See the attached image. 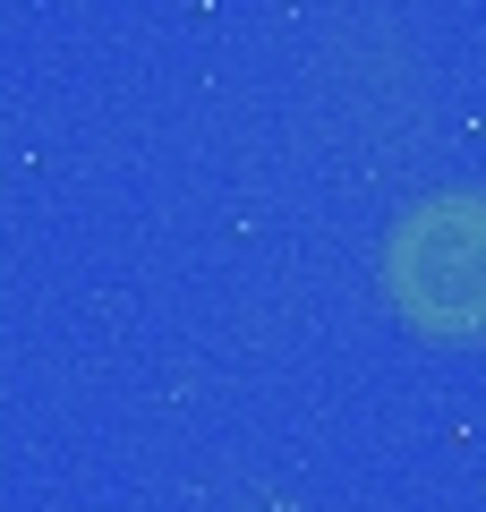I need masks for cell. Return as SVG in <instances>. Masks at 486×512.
I'll use <instances>...</instances> for the list:
<instances>
[{"instance_id":"6da1fadb","label":"cell","mask_w":486,"mask_h":512,"mask_svg":"<svg viewBox=\"0 0 486 512\" xmlns=\"http://www.w3.org/2000/svg\"><path fill=\"white\" fill-rule=\"evenodd\" d=\"M384 299L427 342H486V188H435L384 231Z\"/></svg>"}]
</instances>
